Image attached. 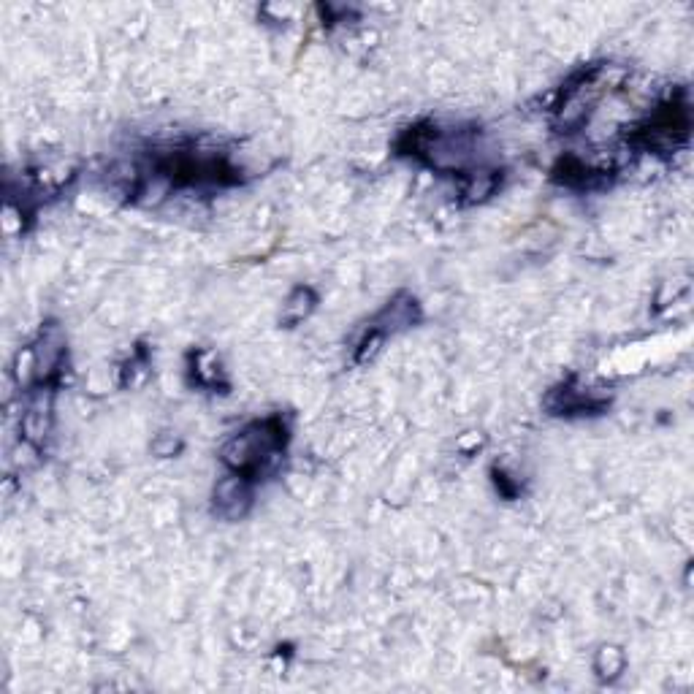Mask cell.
I'll return each instance as SVG.
<instances>
[{
  "label": "cell",
  "instance_id": "obj_1",
  "mask_svg": "<svg viewBox=\"0 0 694 694\" xmlns=\"http://www.w3.org/2000/svg\"><path fill=\"white\" fill-rule=\"evenodd\" d=\"M288 442H291L288 421L280 413L266 415L231 434L220 448V461L228 472H236L258 483L280 469Z\"/></svg>",
  "mask_w": 694,
  "mask_h": 694
},
{
  "label": "cell",
  "instance_id": "obj_2",
  "mask_svg": "<svg viewBox=\"0 0 694 694\" xmlns=\"http://www.w3.org/2000/svg\"><path fill=\"white\" fill-rule=\"evenodd\" d=\"M608 396H597L586 385L578 383V377H570L564 383L554 385L543 399V407L559 418H575V415H602L608 410Z\"/></svg>",
  "mask_w": 694,
  "mask_h": 694
},
{
  "label": "cell",
  "instance_id": "obj_3",
  "mask_svg": "<svg viewBox=\"0 0 694 694\" xmlns=\"http://www.w3.org/2000/svg\"><path fill=\"white\" fill-rule=\"evenodd\" d=\"M255 499V483L244 475L228 472L226 478H220L212 488V507L220 518L226 521H239L250 513Z\"/></svg>",
  "mask_w": 694,
  "mask_h": 694
},
{
  "label": "cell",
  "instance_id": "obj_4",
  "mask_svg": "<svg viewBox=\"0 0 694 694\" xmlns=\"http://www.w3.org/2000/svg\"><path fill=\"white\" fill-rule=\"evenodd\" d=\"M421 318H423V312H421L418 299H415L413 293L399 291L394 299L385 304L383 310L377 312L369 326L377 331H383L385 337H391V334H399V331H407V329H413V326H418Z\"/></svg>",
  "mask_w": 694,
  "mask_h": 694
},
{
  "label": "cell",
  "instance_id": "obj_5",
  "mask_svg": "<svg viewBox=\"0 0 694 694\" xmlns=\"http://www.w3.org/2000/svg\"><path fill=\"white\" fill-rule=\"evenodd\" d=\"M188 380L201 391H212V394H228V380L220 358L212 350H193L188 356Z\"/></svg>",
  "mask_w": 694,
  "mask_h": 694
},
{
  "label": "cell",
  "instance_id": "obj_6",
  "mask_svg": "<svg viewBox=\"0 0 694 694\" xmlns=\"http://www.w3.org/2000/svg\"><path fill=\"white\" fill-rule=\"evenodd\" d=\"M551 174H554V182L573 190H597L610 185L608 171L591 169V166H586V163H583L581 158H575V155L559 158V163H556Z\"/></svg>",
  "mask_w": 694,
  "mask_h": 694
},
{
  "label": "cell",
  "instance_id": "obj_7",
  "mask_svg": "<svg viewBox=\"0 0 694 694\" xmlns=\"http://www.w3.org/2000/svg\"><path fill=\"white\" fill-rule=\"evenodd\" d=\"M459 196L464 204H483L491 196H497L502 188V171L499 169H472L459 177Z\"/></svg>",
  "mask_w": 694,
  "mask_h": 694
},
{
  "label": "cell",
  "instance_id": "obj_8",
  "mask_svg": "<svg viewBox=\"0 0 694 694\" xmlns=\"http://www.w3.org/2000/svg\"><path fill=\"white\" fill-rule=\"evenodd\" d=\"M315 307H318V293L312 291L310 285H296V288L288 293L285 304H282L280 323L285 329H293V326H299V323H304V320L310 318L312 312H315Z\"/></svg>",
  "mask_w": 694,
  "mask_h": 694
},
{
  "label": "cell",
  "instance_id": "obj_9",
  "mask_svg": "<svg viewBox=\"0 0 694 694\" xmlns=\"http://www.w3.org/2000/svg\"><path fill=\"white\" fill-rule=\"evenodd\" d=\"M624 667H627V657H624V651L619 646H602L594 654V673L605 684L616 681L624 673Z\"/></svg>",
  "mask_w": 694,
  "mask_h": 694
},
{
  "label": "cell",
  "instance_id": "obj_10",
  "mask_svg": "<svg viewBox=\"0 0 694 694\" xmlns=\"http://www.w3.org/2000/svg\"><path fill=\"white\" fill-rule=\"evenodd\" d=\"M150 375V353L147 347H136L131 358L120 366V385L122 388H139Z\"/></svg>",
  "mask_w": 694,
  "mask_h": 694
},
{
  "label": "cell",
  "instance_id": "obj_11",
  "mask_svg": "<svg viewBox=\"0 0 694 694\" xmlns=\"http://www.w3.org/2000/svg\"><path fill=\"white\" fill-rule=\"evenodd\" d=\"M385 339L388 337H385L383 331L366 326L364 337L358 339V345L353 347V361H356V364H369V361H375V358L380 356V350H383Z\"/></svg>",
  "mask_w": 694,
  "mask_h": 694
},
{
  "label": "cell",
  "instance_id": "obj_12",
  "mask_svg": "<svg viewBox=\"0 0 694 694\" xmlns=\"http://www.w3.org/2000/svg\"><path fill=\"white\" fill-rule=\"evenodd\" d=\"M182 448H185L182 440H179L177 434H171V432H160L158 437L152 440V453L160 456V459H171V456H177Z\"/></svg>",
  "mask_w": 694,
  "mask_h": 694
},
{
  "label": "cell",
  "instance_id": "obj_13",
  "mask_svg": "<svg viewBox=\"0 0 694 694\" xmlns=\"http://www.w3.org/2000/svg\"><path fill=\"white\" fill-rule=\"evenodd\" d=\"M491 475H494V486H497V491L502 494V497L513 499L518 494V483L516 480H510V475H507L505 469H491Z\"/></svg>",
  "mask_w": 694,
  "mask_h": 694
}]
</instances>
